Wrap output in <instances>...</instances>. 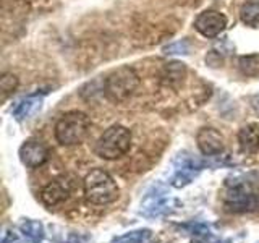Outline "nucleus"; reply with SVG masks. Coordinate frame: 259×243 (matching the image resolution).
Wrapping results in <instances>:
<instances>
[{
	"instance_id": "5",
	"label": "nucleus",
	"mask_w": 259,
	"mask_h": 243,
	"mask_svg": "<svg viewBox=\"0 0 259 243\" xmlns=\"http://www.w3.org/2000/svg\"><path fill=\"white\" fill-rule=\"evenodd\" d=\"M224 205L230 213H251L259 209V193L254 190L251 182L233 180L227 182V191Z\"/></svg>"
},
{
	"instance_id": "22",
	"label": "nucleus",
	"mask_w": 259,
	"mask_h": 243,
	"mask_svg": "<svg viewBox=\"0 0 259 243\" xmlns=\"http://www.w3.org/2000/svg\"><path fill=\"white\" fill-rule=\"evenodd\" d=\"M13 241H18V233H16L15 230L5 229L2 233V243H13Z\"/></svg>"
},
{
	"instance_id": "10",
	"label": "nucleus",
	"mask_w": 259,
	"mask_h": 243,
	"mask_svg": "<svg viewBox=\"0 0 259 243\" xmlns=\"http://www.w3.org/2000/svg\"><path fill=\"white\" fill-rule=\"evenodd\" d=\"M196 143L199 151L206 157H219V154L224 152V136L215 128H201L196 135Z\"/></svg>"
},
{
	"instance_id": "2",
	"label": "nucleus",
	"mask_w": 259,
	"mask_h": 243,
	"mask_svg": "<svg viewBox=\"0 0 259 243\" xmlns=\"http://www.w3.org/2000/svg\"><path fill=\"white\" fill-rule=\"evenodd\" d=\"M91 130V120L84 112L71 110L63 113L55 124V138L62 146H76L83 143Z\"/></svg>"
},
{
	"instance_id": "15",
	"label": "nucleus",
	"mask_w": 259,
	"mask_h": 243,
	"mask_svg": "<svg viewBox=\"0 0 259 243\" xmlns=\"http://www.w3.org/2000/svg\"><path fill=\"white\" fill-rule=\"evenodd\" d=\"M190 233L194 237L193 243H230V240H222L215 237V235L210 232L209 225L198 222V224H190Z\"/></svg>"
},
{
	"instance_id": "18",
	"label": "nucleus",
	"mask_w": 259,
	"mask_h": 243,
	"mask_svg": "<svg viewBox=\"0 0 259 243\" xmlns=\"http://www.w3.org/2000/svg\"><path fill=\"white\" fill-rule=\"evenodd\" d=\"M238 68L241 75H245V76H257L259 75V54L240 57Z\"/></svg>"
},
{
	"instance_id": "9",
	"label": "nucleus",
	"mask_w": 259,
	"mask_h": 243,
	"mask_svg": "<svg viewBox=\"0 0 259 243\" xmlns=\"http://www.w3.org/2000/svg\"><path fill=\"white\" fill-rule=\"evenodd\" d=\"M70 191H71V182H68L65 177L55 178V180H51L40 190V201L46 206L54 208L67 199L70 196Z\"/></svg>"
},
{
	"instance_id": "3",
	"label": "nucleus",
	"mask_w": 259,
	"mask_h": 243,
	"mask_svg": "<svg viewBox=\"0 0 259 243\" xmlns=\"http://www.w3.org/2000/svg\"><path fill=\"white\" fill-rule=\"evenodd\" d=\"M132 132L121 125H113L101 135L96 143V154L105 160H115L130 151Z\"/></svg>"
},
{
	"instance_id": "8",
	"label": "nucleus",
	"mask_w": 259,
	"mask_h": 243,
	"mask_svg": "<svg viewBox=\"0 0 259 243\" xmlns=\"http://www.w3.org/2000/svg\"><path fill=\"white\" fill-rule=\"evenodd\" d=\"M227 18L225 15L217 10H206L199 13V16L194 21V28L204 37H215L225 29Z\"/></svg>"
},
{
	"instance_id": "14",
	"label": "nucleus",
	"mask_w": 259,
	"mask_h": 243,
	"mask_svg": "<svg viewBox=\"0 0 259 243\" xmlns=\"http://www.w3.org/2000/svg\"><path fill=\"white\" fill-rule=\"evenodd\" d=\"M186 76V67L185 63L180 62H170L167 63L164 70H162V81L168 86H178L183 83Z\"/></svg>"
},
{
	"instance_id": "7",
	"label": "nucleus",
	"mask_w": 259,
	"mask_h": 243,
	"mask_svg": "<svg viewBox=\"0 0 259 243\" xmlns=\"http://www.w3.org/2000/svg\"><path fill=\"white\" fill-rule=\"evenodd\" d=\"M204 166L206 162L180 154L175 160V174L170 178V185L175 186V188H182V186L190 185L194 180V177L199 174V170L204 169Z\"/></svg>"
},
{
	"instance_id": "16",
	"label": "nucleus",
	"mask_w": 259,
	"mask_h": 243,
	"mask_svg": "<svg viewBox=\"0 0 259 243\" xmlns=\"http://www.w3.org/2000/svg\"><path fill=\"white\" fill-rule=\"evenodd\" d=\"M20 230L24 235V238H28L31 243H40L44 240V225L39 221H34V219H26L21 225Z\"/></svg>"
},
{
	"instance_id": "21",
	"label": "nucleus",
	"mask_w": 259,
	"mask_h": 243,
	"mask_svg": "<svg viewBox=\"0 0 259 243\" xmlns=\"http://www.w3.org/2000/svg\"><path fill=\"white\" fill-rule=\"evenodd\" d=\"M165 54H188V44L185 40H178V43L170 44L164 49Z\"/></svg>"
},
{
	"instance_id": "20",
	"label": "nucleus",
	"mask_w": 259,
	"mask_h": 243,
	"mask_svg": "<svg viewBox=\"0 0 259 243\" xmlns=\"http://www.w3.org/2000/svg\"><path fill=\"white\" fill-rule=\"evenodd\" d=\"M16 88H18V78H16L13 73H5V75L0 78V91L4 93V99L10 93H13Z\"/></svg>"
},
{
	"instance_id": "1",
	"label": "nucleus",
	"mask_w": 259,
	"mask_h": 243,
	"mask_svg": "<svg viewBox=\"0 0 259 243\" xmlns=\"http://www.w3.org/2000/svg\"><path fill=\"white\" fill-rule=\"evenodd\" d=\"M83 191L86 201L96 206L112 205L120 196L117 182L113 180L109 172H105L102 169H93L84 177Z\"/></svg>"
},
{
	"instance_id": "4",
	"label": "nucleus",
	"mask_w": 259,
	"mask_h": 243,
	"mask_svg": "<svg viewBox=\"0 0 259 243\" xmlns=\"http://www.w3.org/2000/svg\"><path fill=\"white\" fill-rule=\"evenodd\" d=\"M140 86V76L132 67H120L113 70L104 81V93L112 102H123L130 99Z\"/></svg>"
},
{
	"instance_id": "6",
	"label": "nucleus",
	"mask_w": 259,
	"mask_h": 243,
	"mask_svg": "<svg viewBox=\"0 0 259 243\" xmlns=\"http://www.w3.org/2000/svg\"><path fill=\"white\" fill-rule=\"evenodd\" d=\"M174 205H177V201L168 196L164 186L154 185L146 193V196L141 202V214L148 217H159L162 214H167L170 208H174Z\"/></svg>"
},
{
	"instance_id": "17",
	"label": "nucleus",
	"mask_w": 259,
	"mask_h": 243,
	"mask_svg": "<svg viewBox=\"0 0 259 243\" xmlns=\"http://www.w3.org/2000/svg\"><path fill=\"white\" fill-rule=\"evenodd\" d=\"M240 18L246 26H259V2H246L240 8Z\"/></svg>"
},
{
	"instance_id": "12",
	"label": "nucleus",
	"mask_w": 259,
	"mask_h": 243,
	"mask_svg": "<svg viewBox=\"0 0 259 243\" xmlns=\"http://www.w3.org/2000/svg\"><path fill=\"white\" fill-rule=\"evenodd\" d=\"M42 99H44V94H39V93L24 97V99H21L13 109V117L18 122H23L26 118H31L32 115H36L40 110V107H42Z\"/></svg>"
},
{
	"instance_id": "23",
	"label": "nucleus",
	"mask_w": 259,
	"mask_h": 243,
	"mask_svg": "<svg viewBox=\"0 0 259 243\" xmlns=\"http://www.w3.org/2000/svg\"><path fill=\"white\" fill-rule=\"evenodd\" d=\"M257 243H259V241H257Z\"/></svg>"
},
{
	"instance_id": "19",
	"label": "nucleus",
	"mask_w": 259,
	"mask_h": 243,
	"mask_svg": "<svg viewBox=\"0 0 259 243\" xmlns=\"http://www.w3.org/2000/svg\"><path fill=\"white\" fill-rule=\"evenodd\" d=\"M152 237V232L149 229H140V230H133L117 237L112 243H148Z\"/></svg>"
},
{
	"instance_id": "13",
	"label": "nucleus",
	"mask_w": 259,
	"mask_h": 243,
	"mask_svg": "<svg viewBox=\"0 0 259 243\" xmlns=\"http://www.w3.org/2000/svg\"><path fill=\"white\" fill-rule=\"evenodd\" d=\"M238 144L241 152L254 154L259 151V128L256 125H246L238 132Z\"/></svg>"
},
{
	"instance_id": "11",
	"label": "nucleus",
	"mask_w": 259,
	"mask_h": 243,
	"mask_svg": "<svg viewBox=\"0 0 259 243\" xmlns=\"http://www.w3.org/2000/svg\"><path fill=\"white\" fill-rule=\"evenodd\" d=\"M20 159L26 167L36 169L44 166L49 159V149L39 140H28L20 148Z\"/></svg>"
}]
</instances>
